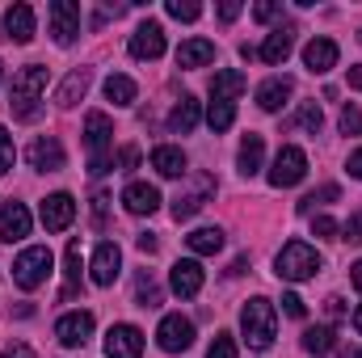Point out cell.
Returning <instances> with one entry per match:
<instances>
[{
    "label": "cell",
    "mask_w": 362,
    "mask_h": 358,
    "mask_svg": "<svg viewBox=\"0 0 362 358\" xmlns=\"http://www.w3.org/2000/svg\"><path fill=\"white\" fill-rule=\"evenodd\" d=\"M47 93V68L42 64H30L13 76V93H8V105H13V118L21 122H34L38 118V101Z\"/></svg>",
    "instance_id": "6da1fadb"
},
{
    "label": "cell",
    "mask_w": 362,
    "mask_h": 358,
    "mask_svg": "<svg viewBox=\"0 0 362 358\" xmlns=\"http://www.w3.org/2000/svg\"><path fill=\"white\" fill-rule=\"evenodd\" d=\"M240 329H245V342L253 350H270L274 337H278V316H274V304L270 299H249L240 308Z\"/></svg>",
    "instance_id": "7a4b0ae2"
},
{
    "label": "cell",
    "mask_w": 362,
    "mask_h": 358,
    "mask_svg": "<svg viewBox=\"0 0 362 358\" xmlns=\"http://www.w3.org/2000/svg\"><path fill=\"white\" fill-rule=\"evenodd\" d=\"M274 274L286 278V282H308V278L320 274V253L312 245H303V241H286L282 253L274 258Z\"/></svg>",
    "instance_id": "3957f363"
},
{
    "label": "cell",
    "mask_w": 362,
    "mask_h": 358,
    "mask_svg": "<svg viewBox=\"0 0 362 358\" xmlns=\"http://www.w3.org/2000/svg\"><path fill=\"white\" fill-rule=\"evenodd\" d=\"M110 144H114V122H110L101 110H93L89 118H85V148L93 152V161H89L93 178H101V173H110V169H114Z\"/></svg>",
    "instance_id": "277c9868"
},
{
    "label": "cell",
    "mask_w": 362,
    "mask_h": 358,
    "mask_svg": "<svg viewBox=\"0 0 362 358\" xmlns=\"http://www.w3.org/2000/svg\"><path fill=\"white\" fill-rule=\"evenodd\" d=\"M47 274H51V249H47V245H30V249L13 262V282H17L21 291L42 287Z\"/></svg>",
    "instance_id": "5b68a950"
},
{
    "label": "cell",
    "mask_w": 362,
    "mask_h": 358,
    "mask_svg": "<svg viewBox=\"0 0 362 358\" xmlns=\"http://www.w3.org/2000/svg\"><path fill=\"white\" fill-rule=\"evenodd\" d=\"M211 198H215V178H211V173H194V178H189V190H181L169 211H173L177 224H185V219H194Z\"/></svg>",
    "instance_id": "8992f818"
},
{
    "label": "cell",
    "mask_w": 362,
    "mask_h": 358,
    "mask_svg": "<svg viewBox=\"0 0 362 358\" xmlns=\"http://www.w3.org/2000/svg\"><path fill=\"white\" fill-rule=\"evenodd\" d=\"M303 173H308V156H303V148H295V144L278 148V156H274V165H270V185H274V190L299 185Z\"/></svg>",
    "instance_id": "52a82bcc"
},
{
    "label": "cell",
    "mask_w": 362,
    "mask_h": 358,
    "mask_svg": "<svg viewBox=\"0 0 362 358\" xmlns=\"http://www.w3.org/2000/svg\"><path fill=\"white\" fill-rule=\"evenodd\" d=\"M47 17H51V34H55V42H59V47H72L76 34H81V4H72V0H55V4L47 8Z\"/></svg>",
    "instance_id": "ba28073f"
},
{
    "label": "cell",
    "mask_w": 362,
    "mask_h": 358,
    "mask_svg": "<svg viewBox=\"0 0 362 358\" xmlns=\"http://www.w3.org/2000/svg\"><path fill=\"white\" fill-rule=\"evenodd\" d=\"M156 342H160V350H169V354H177V350H189L194 346V321L189 316H165L160 321V329H156Z\"/></svg>",
    "instance_id": "9c48e42d"
},
{
    "label": "cell",
    "mask_w": 362,
    "mask_h": 358,
    "mask_svg": "<svg viewBox=\"0 0 362 358\" xmlns=\"http://www.w3.org/2000/svg\"><path fill=\"white\" fill-rule=\"evenodd\" d=\"M25 161H30V169H38V173H55V169H64V144L55 139V135H38L30 148H25Z\"/></svg>",
    "instance_id": "30bf717a"
},
{
    "label": "cell",
    "mask_w": 362,
    "mask_h": 358,
    "mask_svg": "<svg viewBox=\"0 0 362 358\" xmlns=\"http://www.w3.org/2000/svg\"><path fill=\"white\" fill-rule=\"evenodd\" d=\"M38 215H42V228H47V232H64V228H72V219H76V198L64 194V190H59V194H47Z\"/></svg>",
    "instance_id": "8fae6325"
},
{
    "label": "cell",
    "mask_w": 362,
    "mask_h": 358,
    "mask_svg": "<svg viewBox=\"0 0 362 358\" xmlns=\"http://www.w3.org/2000/svg\"><path fill=\"white\" fill-rule=\"evenodd\" d=\"M131 55H135V59H160V55H165V25L148 17V21L131 34Z\"/></svg>",
    "instance_id": "7c38bea8"
},
{
    "label": "cell",
    "mask_w": 362,
    "mask_h": 358,
    "mask_svg": "<svg viewBox=\"0 0 362 358\" xmlns=\"http://www.w3.org/2000/svg\"><path fill=\"white\" fill-rule=\"evenodd\" d=\"M144 354V333L135 325H114L105 333V358H139Z\"/></svg>",
    "instance_id": "4fadbf2b"
},
{
    "label": "cell",
    "mask_w": 362,
    "mask_h": 358,
    "mask_svg": "<svg viewBox=\"0 0 362 358\" xmlns=\"http://www.w3.org/2000/svg\"><path fill=\"white\" fill-rule=\"evenodd\" d=\"M118 270H122V249H118L114 241H101L97 253H93V262H89L93 282H97V287H110V282L118 278Z\"/></svg>",
    "instance_id": "5bb4252c"
},
{
    "label": "cell",
    "mask_w": 362,
    "mask_h": 358,
    "mask_svg": "<svg viewBox=\"0 0 362 358\" xmlns=\"http://www.w3.org/2000/svg\"><path fill=\"white\" fill-rule=\"evenodd\" d=\"M55 337H59V346H85L93 337V312H68V316H59Z\"/></svg>",
    "instance_id": "9a60e30c"
},
{
    "label": "cell",
    "mask_w": 362,
    "mask_h": 358,
    "mask_svg": "<svg viewBox=\"0 0 362 358\" xmlns=\"http://www.w3.org/2000/svg\"><path fill=\"white\" fill-rule=\"evenodd\" d=\"M337 42L333 38H312L308 47H303V68L308 72H316V76H325L329 68H337Z\"/></svg>",
    "instance_id": "2e32d148"
},
{
    "label": "cell",
    "mask_w": 362,
    "mask_h": 358,
    "mask_svg": "<svg viewBox=\"0 0 362 358\" xmlns=\"http://www.w3.org/2000/svg\"><path fill=\"white\" fill-rule=\"evenodd\" d=\"M30 224H34V219H30L25 202H13V198H8L4 211H0V236H4L8 245H13V241H25V236H30Z\"/></svg>",
    "instance_id": "e0dca14e"
},
{
    "label": "cell",
    "mask_w": 362,
    "mask_h": 358,
    "mask_svg": "<svg viewBox=\"0 0 362 358\" xmlns=\"http://www.w3.org/2000/svg\"><path fill=\"white\" fill-rule=\"evenodd\" d=\"M169 287L177 291L181 299H194V295L202 291V266H198L194 258H185V262H173V270H169Z\"/></svg>",
    "instance_id": "ac0fdd59"
},
{
    "label": "cell",
    "mask_w": 362,
    "mask_h": 358,
    "mask_svg": "<svg viewBox=\"0 0 362 358\" xmlns=\"http://www.w3.org/2000/svg\"><path fill=\"white\" fill-rule=\"evenodd\" d=\"M122 207H127L131 215H152V211L160 207V190L148 185V181H131V185L122 190Z\"/></svg>",
    "instance_id": "d6986e66"
},
{
    "label": "cell",
    "mask_w": 362,
    "mask_h": 358,
    "mask_svg": "<svg viewBox=\"0 0 362 358\" xmlns=\"http://www.w3.org/2000/svg\"><path fill=\"white\" fill-rule=\"evenodd\" d=\"M4 38H13L17 47H25L30 38H34V8L30 4H8V13H4Z\"/></svg>",
    "instance_id": "ffe728a7"
},
{
    "label": "cell",
    "mask_w": 362,
    "mask_h": 358,
    "mask_svg": "<svg viewBox=\"0 0 362 358\" xmlns=\"http://www.w3.org/2000/svg\"><path fill=\"white\" fill-rule=\"evenodd\" d=\"M295 93V81L291 76H270L262 89H257V105L266 110V114H274V110H282L286 105V97Z\"/></svg>",
    "instance_id": "44dd1931"
},
{
    "label": "cell",
    "mask_w": 362,
    "mask_h": 358,
    "mask_svg": "<svg viewBox=\"0 0 362 358\" xmlns=\"http://www.w3.org/2000/svg\"><path fill=\"white\" fill-rule=\"evenodd\" d=\"M291 47H295V25L286 21V25H278L270 38L262 42V51H257V55H262L266 64H282V59L291 55Z\"/></svg>",
    "instance_id": "7402d4cb"
},
{
    "label": "cell",
    "mask_w": 362,
    "mask_h": 358,
    "mask_svg": "<svg viewBox=\"0 0 362 358\" xmlns=\"http://www.w3.org/2000/svg\"><path fill=\"white\" fill-rule=\"evenodd\" d=\"M89 85H93V68H72V72H68V81L59 85V93H55V101L68 110V105H76V101L89 93Z\"/></svg>",
    "instance_id": "603a6c76"
},
{
    "label": "cell",
    "mask_w": 362,
    "mask_h": 358,
    "mask_svg": "<svg viewBox=\"0 0 362 358\" xmlns=\"http://www.w3.org/2000/svg\"><path fill=\"white\" fill-rule=\"evenodd\" d=\"M211 59H215V42H206V38H189L177 47V68H202Z\"/></svg>",
    "instance_id": "cb8c5ba5"
},
{
    "label": "cell",
    "mask_w": 362,
    "mask_h": 358,
    "mask_svg": "<svg viewBox=\"0 0 362 358\" xmlns=\"http://www.w3.org/2000/svg\"><path fill=\"white\" fill-rule=\"evenodd\" d=\"M262 156H266V139L262 135H245V144H240V156H236V169L245 173V178H253L257 169H262Z\"/></svg>",
    "instance_id": "d4e9b609"
},
{
    "label": "cell",
    "mask_w": 362,
    "mask_h": 358,
    "mask_svg": "<svg viewBox=\"0 0 362 358\" xmlns=\"http://www.w3.org/2000/svg\"><path fill=\"white\" fill-rule=\"evenodd\" d=\"M152 169H156L160 178H181V173H185V152L173 148V144H160V148L152 152Z\"/></svg>",
    "instance_id": "484cf974"
},
{
    "label": "cell",
    "mask_w": 362,
    "mask_h": 358,
    "mask_svg": "<svg viewBox=\"0 0 362 358\" xmlns=\"http://www.w3.org/2000/svg\"><path fill=\"white\" fill-rule=\"evenodd\" d=\"M245 89H249L245 72H215L211 76V97L215 101H232V97H240Z\"/></svg>",
    "instance_id": "4316f807"
},
{
    "label": "cell",
    "mask_w": 362,
    "mask_h": 358,
    "mask_svg": "<svg viewBox=\"0 0 362 358\" xmlns=\"http://www.w3.org/2000/svg\"><path fill=\"white\" fill-rule=\"evenodd\" d=\"M185 245H189V253L211 258V253H219V249H223V232H219V228H194V232L185 236Z\"/></svg>",
    "instance_id": "83f0119b"
},
{
    "label": "cell",
    "mask_w": 362,
    "mask_h": 358,
    "mask_svg": "<svg viewBox=\"0 0 362 358\" xmlns=\"http://www.w3.org/2000/svg\"><path fill=\"white\" fill-rule=\"evenodd\" d=\"M303 350L308 354H329V350H337V333L329 329V325H312L308 333H303Z\"/></svg>",
    "instance_id": "f1b7e54d"
},
{
    "label": "cell",
    "mask_w": 362,
    "mask_h": 358,
    "mask_svg": "<svg viewBox=\"0 0 362 358\" xmlns=\"http://www.w3.org/2000/svg\"><path fill=\"white\" fill-rule=\"evenodd\" d=\"M169 127H173L177 135H189V131L198 127V101H194V97H181L177 105H173V114H169Z\"/></svg>",
    "instance_id": "f546056e"
},
{
    "label": "cell",
    "mask_w": 362,
    "mask_h": 358,
    "mask_svg": "<svg viewBox=\"0 0 362 358\" xmlns=\"http://www.w3.org/2000/svg\"><path fill=\"white\" fill-rule=\"evenodd\" d=\"M64 278H68V282H64V299H72L76 287H81V245H76V241H72L68 253H64Z\"/></svg>",
    "instance_id": "4dcf8cb0"
},
{
    "label": "cell",
    "mask_w": 362,
    "mask_h": 358,
    "mask_svg": "<svg viewBox=\"0 0 362 358\" xmlns=\"http://www.w3.org/2000/svg\"><path fill=\"white\" fill-rule=\"evenodd\" d=\"M160 299H165V295H160V282H156L152 274H139V278H135V304H139V308H160Z\"/></svg>",
    "instance_id": "1f68e13d"
},
{
    "label": "cell",
    "mask_w": 362,
    "mask_h": 358,
    "mask_svg": "<svg viewBox=\"0 0 362 358\" xmlns=\"http://www.w3.org/2000/svg\"><path fill=\"white\" fill-rule=\"evenodd\" d=\"M105 97H110L114 105H131V101L139 97V89H135L131 76H110V81H105Z\"/></svg>",
    "instance_id": "d6a6232c"
},
{
    "label": "cell",
    "mask_w": 362,
    "mask_h": 358,
    "mask_svg": "<svg viewBox=\"0 0 362 358\" xmlns=\"http://www.w3.org/2000/svg\"><path fill=\"white\" fill-rule=\"evenodd\" d=\"M337 198H341V190H337V185H320V190H312V194H303V198H299V215H312L316 207L337 202Z\"/></svg>",
    "instance_id": "836d02e7"
},
{
    "label": "cell",
    "mask_w": 362,
    "mask_h": 358,
    "mask_svg": "<svg viewBox=\"0 0 362 358\" xmlns=\"http://www.w3.org/2000/svg\"><path fill=\"white\" fill-rule=\"evenodd\" d=\"M206 122H211V131H228V127L236 122V105H232V101H211Z\"/></svg>",
    "instance_id": "e575fe53"
},
{
    "label": "cell",
    "mask_w": 362,
    "mask_h": 358,
    "mask_svg": "<svg viewBox=\"0 0 362 358\" xmlns=\"http://www.w3.org/2000/svg\"><path fill=\"white\" fill-rule=\"evenodd\" d=\"M295 122H299L303 131H312V135H316V131L325 127V114H320V105H316V101H303V110H299V118H295Z\"/></svg>",
    "instance_id": "d590c367"
},
{
    "label": "cell",
    "mask_w": 362,
    "mask_h": 358,
    "mask_svg": "<svg viewBox=\"0 0 362 358\" xmlns=\"http://www.w3.org/2000/svg\"><path fill=\"white\" fill-rule=\"evenodd\" d=\"M110 202H114V198H110L105 190L93 194V228H101V232L110 228Z\"/></svg>",
    "instance_id": "8d00e7d4"
},
{
    "label": "cell",
    "mask_w": 362,
    "mask_h": 358,
    "mask_svg": "<svg viewBox=\"0 0 362 358\" xmlns=\"http://www.w3.org/2000/svg\"><path fill=\"white\" fill-rule=\"evenodd\" d=\"M169 17H177V21H198V17H202V4H194V0H169Z\"/></svg>",
    "instance_id": "74e56055"
},
{
    "label": "cell",
    "mask_w": 362,
    "mask_h": 358,
    "mask_svg": "<svg viewBox=\"0 0 362 358\" xmlns=\"http://www.w3.org/2000/svg\"><path fill=\"white\" fill-rule=\"evenodd\" d=\"M337 219L333 215H312V236H320V241H337Z\"/></svg>",
    "instance_id": "f35d334b"
},
{
    "label": "cell",
    "mask_w": 362,
    "mask_h": 358,
    "mask_svg": "<svg viewBox=\"0 0 362 358\" xmlns=\"http://www.w3.org/2000/svg\"><path fill=\"white\" fill-rule=\"evenodd\" d=\"M206 358H236V342H232V333H215V342L206 346Z\"/></svg>",
    "instance_id": "ab89813d"
},
{
    "label": "cell",
    "mask_w": 362,
    "mask_h": 358,
    "mask_svg": "<svg viewBox=\"0 0 362 358\" xmlns=\"http://www.w3.org/2000/svg\"><path fill=\"white\" fill-rule=\"evenodd\" d=\"M337 127H341V135H358L362 131V110L358 105H346L341 118H337Z\"/></svg>",
    "instance_id": "60d3db41"
},
{
    "label": "cell",
    "mask_w": 362,
    "mask_h": 358,
    "mask_svg": "<svg viewBox=\"0 0 362 358\" xmlns=\"http://www.w3.org/2000/svg\"><path fill=\"white\" fill-rule=\"evenodd\" d=\"M13 161H17V152H13V139H8V131L0 127V178L13 169Z\"/></svg>",
    "instance_id": "b9f144b4"
},
{
    "label": "cell",
    "mask_w": 362,
    "mask_h": 358,
    "mask_svg": "<svg viewBox=\"0 0 362 358\" xmlns=\"http://www.w3.org/2000/svg\"><path fill=\"white\" fill-rule=\"evenodd\" d=\"M253 17H257V21H274V17H282V0H262V4L253 8Z\"/></svg>",
    "instance_id": "7bdbcfd3"
},
{
    "label": "cell",
    "mask_w": 362,
    "mask_h": 358,
    "mask_svg": "<svg viewBox=\"0 0 362 358\" xmlns=\"http://www.w3.org/2000/svg\"><path fill=\"white\" fill-rule=\"evenodd\" d=\"M282 312L295 316V321H303V299H299L295 291H286V295H282Z\"/></svg>",
    "instance_id": "ee69618b"
},
{
    "label": "cell",
    "mask_w": 362,
    "mask_h": 358,
    "mask_svg": "<svg viewBox=\"0 0 362 358\" xmlns=\"http://www.w3.org/2000/svg\"><path fill=\"white\" fill-rule=\"evenodd\" d=\"M135 165H139V148H135V144H127V148L118 152V169H135Z\"/></svg>",
    "instance_id": "f6af8a7d"
},
{
    "label": "cell",
    "mask_w": 362,
    "mask_h": 358,
    "mask_svg": "<svg viewBox=\"0 0 362 358\" xmlns=\"http://www.w3.org/2000/svg\"><path fill=\"white\" fill-rule=\"evenodd\" d=\"M135 245H139V253H156V249H160L156 232H139V236H135Z\"/></svg>",
    "instance_id": "bcb514c9"
},
{
    "label": "cell",
    "mask_w": 362,
    "mask_h": 358,
    "mask_svg": "<svg viewBox=\"0 0 362 358\" xmlns=\"http://www.w3.org/2000/svg\"><path fill=\"white\" fill-rule=\"evenodd\" d=\"M341 241H350V245H358V241H362V211L346 224V236H341Z\"/></svg>",
    "instance_id": "7dc6e473"
},
{
    "label": "cell",
    "mask_w": 362,
    "mask_h": 358,
    "mask_svg": "<svg viewBox=\"0 0 362 358\" xmlns=\"http://www.w3.org/2000/svg\"><path fill=\"white\" fill-rule=\"evenodd\" d=\"M240 17V0H223L219 4V21H236Z\"/></svg>",
    "instance_id": "c3c4849f"
},
{
    "label": "cell",
    "mask_w": 362,
    "mask_h": 358,
    "mask_svg": "<svg viewBox=\"0 0 362 358\" xmlns=\"http://www.w3.org/2000/svg\"><path fill=\"white\" fill-rule=\"evenodd\" d=\"M0 358H34V350H30L25 342H13V346H8V350H4Z\"/></svg>",
    "instance_id": "681fc988"
},
{
    "label": "cell",
    "mask_w": 362,
    "mask_h": 358,
    "mask_svg": "<svg viewBox=\"0 0 362 358\" xmlns=\"http://www.w3.org/2000/svg\"><path fill=\"white\" fill-rule=\"evenodd\" d=\"M346 169H350V178H358V181H362V148H358V152H350Z\"/></svg>",
    "instance_id": "f907efd6"
},
{
    "label": "cell",
    "mask_w": 362,
    "mask_h": 358,
    "mask_svg": "<svg viewBox=\"0 0 362 358\" xmlns=\"http://www.w3.org/2000/svg\"><path fill=\"white\" fill-rule=\"evenodd\" d=\"M325 312H329V316H333V321H337V316H341V312H346V304H341V299H337V295H333V299H325Z\"/></svg>",
    "instance_id": "816d5d0a"
},
{
    "label": "cell",
    "mask_w": 362,
    "mask_h": 358,
    "mask_svg": "<svg viewBox=\"0 0 362 358\" xmlns=\"http://www.w3.org/2000/svg\"><path fill=\"white\" fill-rule=\"evenodd\" d=\"M346 81H350V89H362V64H354V68L346 72Z\"/></svg>",
    "instance_id": "f5cc1de1"
},
{
    "label": "cell",
    "mask_w": 362,
    "mask_h": 358,
    "mask_svg": "<svg viewBox=\"0 0 362 358\" xmlns=\"http://www.w3.org/2000/svg\"><path fill=\"white\" fill-rule=\"evenodd\" d=\"M350 278H354V287L362 291V262H354V266H350Z\"/></svg>",
    "instance_id": "db71d44e"
},
{
    "label": "cell",
    "mask_w": 362,
    "mask_h": 358,
    "mask_svg": "<svg viewBox=\"0 0 362 358\" xmlns=\"http://www.w3.org/2000/svg\"><path fill=\"white\" fill-rule=\"evenodd\" d=\"M337 358H362L358 350H337Z\"/></svg>",
    "instance_id": "11a10c76"
},
{
    "label": "cell",
    "mask_w": 362,
    "mask_h": 358,
    "mask_svg": "<svg viewBox=\"0 0 362 358\" xmlns=\"http://www.w3.org/2000/svg\"><path fill=\"white\" fill-rule=\"evenodd\" d=\"M354 329H358V333H362V308H358V312H354Z\"/></svg>",
    "instance_id": "9f6ffc18"
},
{
    "label": "cell",
    "mask_w": 362,
    "mask_h": 358,
    "mask_svg": "<svg viewBox=\"0 0 362 358\" xmlns=\"http://www.w3.org/2000/svg\"><path fill=\"white\" fill-rule=\"evenodd\" d=\"M0 85H4V64H0Z\"/></svg>",
    "instance_id": "6f0895ef"
}]
</instances>
